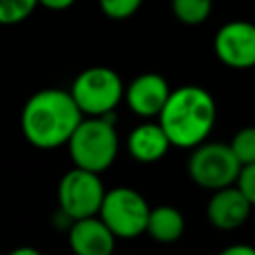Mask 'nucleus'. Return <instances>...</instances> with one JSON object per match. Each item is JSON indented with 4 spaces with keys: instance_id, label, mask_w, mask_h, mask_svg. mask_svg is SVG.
Returning <instances> with one entry per match:
<instances>
[{
    "instance_id": "15",
    "label": "nucleus",
    "mask_w": 255,
    "mask_h": 255,
    "mask_svg": "<svg viewBox=\"0 0 255 255\" xmlns=\"http://www.w3.org/2000/svg\"><path fill=\"white\" fill-rule=\"evenodd\" d=\"M38 6V0H0V26H14L24 22Z\"/></svg>"
},
{
    "instance_id": "12",
    "label": "nucleus",
    "mask_w": 255,
    "mask_h": 255,
    "mask_svg": "<svg viewBox=\"0 0 255 255\" xmlns=\"http://www.w3.org/2000/svg\"><path fill=\"white\" fill-rule=\"evenodd\" d=\"M169 147L171 141L159 122H143L135 126L128 135V151L139 163L159 161Z\"/></svg>"
},
{
    "instance_id": "17",
    "label": "nucleus",
    "mask_w": 255,
    "mask_h": 255,
    "mask_svg": "<svg viewBox=\"0 0 255 255\" xmlns=\"http://www.w3.org/2000/svg\"><path fill=\"white\" fill-rule=\"evenodd\" d=\"M100 10L110 20H126L131 18L143 4V0H98Z\"/></svg>"
},
{
    "instance_id": "11",
    "label": "nucleus",
    "mask_w": 255,
    "mask_h": 255,
    "mask_svg": "<svg viewBox=\"0 0 255 255\" xmlns=\"http://www.w3.org/2000/svg\"><path fill=\"white\" fill-rule=\"evenodd\" d=\"M251 201L235 185L215 189L207 201V219L215 229L231 231L241 227L251 215Z\"/></svg>"
},
{
    "instance_id": "7",
    "label": "nucleus",
    "mask_w": 255,
    "mask_h": 255,
    "mask_svg": "<svg viewBox=\"0 0 255 255\" xmlns=\"http://www.w3.org/2000/svg\"><path fill=\"white\" fill-rule=\"evenodd\" d=\"M106 191L100 173L74 165L58 181V207L70 221L92 217L100 213Z\"/></svg>"
},
{
    "instance_id": "21",
    "label": "nucleus",
    "mask_w": 255,
    "mask_h": 255,
    "mask_svg": "<svg viewBox=\"0 0 255 255\" xmlns=\"http://www.w3.org/2000/svg\"><path fill=\"white\" fill-rule=\"evenodd\" d=\"M8 255H44V253L40 249H36V247L20 245V247H14L12 251H8Z\"/></svg>"
},
{
    "instance_id": "4",
    "label": "nucleus",
    "mask_w": 255,
    "mask_h": 255,
    "mask_svg": "<svg viewBox=\"0 0 255 255\" xmlns=\"http://www.w3.org/2000/svg\"><path fill=\"white\" fill-rule=\"evenodd\" d=\"M70 94L84 116H108L124 100L126 86L116 70L90 66L74 78Z\"/></svg>"
},
{
    "instance_id": "5",
    "label": "nucleus",
    "mask_w": 255,
    "mask_h": 255,
    "mask_svg": "<svg viewBox=\"0 0 255 255\" xmlns=\"http://www.w3.org/2000/svg\"><path fill=\"white\" fill-rule=\"evenodd\" d=\"M241 167L243 165L231 145L223 141H203L191 149L187 159V173L191 181L211 191L235 185Z\"/></svg>"
},
{
    "instance_id": "22",
    "label": "nucleus",
    "mask_w": 255,
    "mask_h": 255,
    "mask_svg": "<svg viewBox=\"0 0 255 255\" xmlns=\"http://www.w3.org/2000/svg\"><path fill=\"white\" fill-rule=\"evenodd\" d=\"M114 255H124V253H114Z\"/></svg>"
},
{
    "instance_id": "2",
    "label": "nucleus",
    "mask_w": 255,
    "mask_h": 255,
    "mask_svg": "<svg viewBox=\"0 0 255 255\" xmlns=\"http://www.w3.org/2000/svg\"><path fill=\"white\" fill-rule=\"evenodd\" d=\"M217 120L213 96L201 86H179L171 90L157 122L173 147L193 149L207 141Z\"/></svg>"
},
{
    "instance_id": "14",
    "label": "nucleus",
    "mask_w": 255,
    "mask_h": 255,
    "mask_svg": "<svg viewBox=\"0 0 255 255\" xmlns=\"http://www.w3.org/2000/svg\"><path fill=\"white\" fill-rule=\"evenodd\" d=\"M213 10V0H171V12L183 26L203 24Z\"/></svg>"
},
{
    "instance_id": "20",
    "label": "nucleus",
    "mask_w": 255,
    "mask_h": 255,
    "mask_svg": "<svg viewBox=\"0 0 255 255\" xmlns=\"http://www.w3.org/2000/svg\"><path fill=\"white\" fill-rule=\"evenodd\" d=\"M38 2H40V6H44L46 10H52V12H64L76 4V0H38Z\"/></svg>"
},
{
    "instance_id": "19",
    "label": "nucleus",
    "mask_w": 255,
    "mask_h": 255,
    "mask_svg": "<svg viewBox=\"0 0 255 255\" xmlns=\"http://www.w3.org/2000/svg\"><path fill=\"white\" fill-rule=\"evenodd\" d=\"M217 255H255V247L245 245V243H235V245H229V247L221 249Z\"/></svg>"
},
{
    "instance_id": "10",
    "label": "nucleus",
    "mask_w": 255,
    "mask_h": 255,
    "mask_svg": "<svg viewBox=\"0 0 255 255\" xmlns=\"http://www.w3.org/2000/svg\"><path fill=\"white\" fill-rule=\"evenodd\" d=\"M116 239L100 215L74 219L68 229V245L74 255H114Z\"/></svg>"
},
{
    "instance_id": "8",
    "label": "nucleus",
    "mask_w": 255,
    "mask_h": 255,
    "mask_svg": "<svg viewBox=\"0 0 255 255\" xmlns=\"http://www.w3.org/2000/svg\"><path fill=\"white\" fill-rule=\"evenodd\" d=\"M217 60L233 70L255 68V24L247 20L225 22L213 38Z\"/></svg>"
},
{
    "instance_id": "18",
    "label": "nucleus",
    "mask_w": 255,
    "mask_h": 255,
    "mask_svg": "<svg viewBox=\"0 0 255 255\" xmlns=\"http://www.w3.org/2000/svg\"><path fill=\"white\" fill-rule=\"evenodd\" d=\"M237 187L245 193V197L255 207V163H249V165L241 167V173H239V179H237Z\"/></svg>"
},
{
    "instance_id": "6",
    "label": "nucleus",
    "mask_w": 255,
    "mask_h": 255,
    "mask_svg": "<svg viewBox=\"0 0 255 255\" xmlns=\"http://www.w3.org/2000/svg\"><path fill=\"white\" fill-rule=\"evenodd\" d=\"M149 211L151 207L139 191H135L133 187L120 185L106 191L98 215L118 239H133L145 233Z\"/></svg>"
},
{
    "instance_id": "13",
    "label": "nucleus",
    "mask_w": 255,
    "mask_h": 255,
    "mask_svg": "<svg viewBox=\"0 0 255 255\" xmlns=\"http://www.w3.org/2000/svg\"><path fill=\"white\" fill-rule=\"evenodd\" d=\"M185 231L183 213L173 205L151 207L145 233L157 243H175Z\"/></svg>"
},
{
    "instance_id": "1",
    "label": "nucleus",
    "mask_w": 255,
    "mask_h": 255,
    "mask_svg": "<svg viewBox=\"0 0 255 255\" xmlns=\"http://www.w3.org/2000/svg\"><path fill=\"white\" fill-rule=\"evenodd\" d=\"M82 120L84 114L70 90L46 88L26 100L20 114V128L30 145L56 149L68 143Z\"/></svg>"
},
{
    "instance_id": "9",
    "label": "nucleus",
    "mask_w": 255,
    "mask_h": 255,
    "mask_svg": "<svg viewBox=\"0 0 255 255\" xmlns=\"http://www.w3.org/2000/svg\"><path fill=\"white\" fill-rule=\"evenodd\" d=\"M169 94H171V88L161 74L143 72L126 86L124 100L135 116L149 120L161 114Z\"/></svg>"
},
{
    "instance_id": "16",
    "label": "nucleus",
    "mask_w": 255,
    "mask_h": 255,
    "mask_svg": "<svg viewBox=\"0 0 255 255\" xmlns=\"http://www.w3.org/2000/svg\"><path fill=\"white\" fill-rule=\"evenodd\" d=\"M229 145L235 151V155L241 161V165L255 163V126L241 128L233 135V139L229 141Z\"/></svg>"
},
{
    "instance_id": "3",
    "label": "nucleus",
    "mask_w": 255,
    "mask_h": 255,
    "mask_svg": "<svg viewBox=\"0 0 255 255\" xmlns=\"http://www.w3.org/2000/svg\"><path fill=\"white\" fill-rule=\"evenodd\" d=\"M66 147L76 167H84L96 173L106 171L116 161L120 149V137L112 114L84 116Z\"/></svg>"
}]
</instances>
